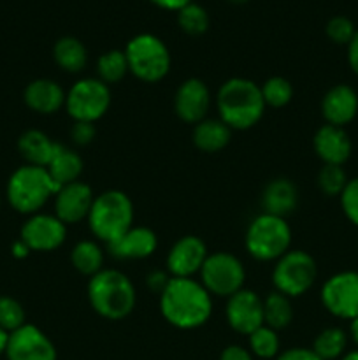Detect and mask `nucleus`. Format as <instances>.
Returning a JSON list of instances; mask_svg holds the SVG:
<instances>
[{
    "instance_id": "6e6552de",
    "label": "nucleus",
    "mask_w": 358,
    "mask_h": 360,
    "mask_svg": "<svg viewBox=\"0 0 358 360\" xmlns=\"http://www.w3.org/2000/svg\"><path fill=\"white\" fill-rule=\"evenodd\" d=\"M270 280L274 290L290 299L302 297L314 287L318 280V266L314 257L304 250H290L274 262Z\"/></svg>"
},
{
    "instance_id": "393cba45",
    "label": "nucleus",
    "mask_w": 358,
    "mask_h": 360,
    "mask_svg": "<svg viewBox=\"0 0 358 360\" xmlns=\"http://www.w3.org/2000/svg\"><path fill=\"white\" fill-rule=\"evenodd\" d=\"M46 169H48L53 181L62 188V186L69 185V183L79 181L81 174H83L84 162L76 150L67 148L65 144L60 143L55 157L51 158V162H49Z\"/></svg>"
},
{
    "instance_id": "2eb2a0df",
    "label": "nucleus",
    "mask_w": 358,
    "mask_h": 360,
    "mask_svg": "<svg viewBox=\"0 0 358 360\" xmlns=\"http://www.w3.org/2000/svg\"><path fill=\"white\" fill-rule=\"evenodd\" d=\"M209 250L199 236H183L174 245L171 246L167 253V273L172 278H193L200 273L204 262H206Z\"/></svg>"
},
{
    "instance_id": "ea45409f",
    "label": "nucleus",
    "mask_w": 358,
    "mask_h": 360,
    "mask_svg": "<svg viewBox=\"0 0 358 360\" xmlns=\"http://www.w3.org/2000/svg\"><path fill=\"white\" fill-rule=\"evenodd\" d=\"M274 360H321L318 355L312 352V348H304V347H295L288 348V350L279 352Z\"/></svg>"
},
{
    "instance_id": "72a5a7b5",
    "label": "nucleus",
    "mask_w": 358,
    "mask_h": 360,
    "mask_svg": "<svg viewBox=\"0 0 358 360\" xmlns=\"http://www.w3.org/2000/svg\"><path fill=\"white\" fill-rule=\"evenodd\" d=\"M347 181L350 178L343 165H323L316 176V185L325 197H340Z\"/></svg>"
},
{
    "instance_id": "a19ab883",
    "label": "nucleus",
    "mask_w": 358,
    "mask_h": 360,
    "mask_svg": "<svg viewBox=\"0 0 358 360\" xmlns=\"http://www.w3.org/2000/svg\"><path fill=\"white\" fill-rule=\"evenodd\" d=\"M220 360H255L251 352L241 345H228L220 354Z\"/></svg>"
},
{
    "instance_id": "f257e3e1",
    "label": "nucleus",
    "mask_w": 358,
    "mask_h": 360,
    "mask_svg": "<svg viewBox=\"0 0 358 360\" xmlns=\"http://www.w3.org/2000/svg\"><path fill=\"white\" fill-rule=\"evenodd\" d=\"M158 308L174 329L195 330L213 316V295L195 278H171L158 295Z\"/></svg>"
},
{
    "instance_id": "49530a36",
    "label": "nucleus",
    "mask_w": 358,
    "mask_h": 360,
    "mask_svg": "<svg viewBox=\"0 0 358 360\" xmlns=\"http://www.w3.org/2000/svg\"><path fill=\"white\" fill-rule=\"evenodd\" d=\"M7 341H9V333H6L4 329H0V357H2V355H6Z\"/></svg>"
},
{
    "instance_id": "a211bd4d",
    "label": "nucleus",
    "mask_w": 358,
    "mask_h": 360,
    "mask_svg": "<svg viewBox=\"0 0 358 360\" xmlns=\"http://www.w3.org/2000/svg\"><path fill=\"white\" fill-rule=\"evenodd\" d=\"M312 150L323 165H344L350 160L353 143L350 134L343 127L325 123L314 132Z\"/></svg>"
},
{
    "instance_id": "f704fd0d",
    "label": "nucleus",
    "mask_w": 358,
    "mask_h": 360,
    "mask_svg": "<svg viewBox=\"0 0 358 360\" xmlns=\"http://www.w3.org/2000/svg\"><path fill=\"white\" fill-rule=\"evenodd\" d=\"M27 323V313L23 304L9 295H0V329L14 333Z\"/></svg>"
},
{
    "instance_id": "f03ea898",
    "label": "nucleus",
    "mask_w": 358,
    "mask_h": 360,
    "mask_svg": "<svg viewBox=\"0 0 358 360\" xmlns=\"http://www.w3.org/2000/svg\"><path fill=\"white\" fill-rule=\"evenodd\" d=\"M218 118L234 132L249 130L263 118V102L260 84L248 77H230L225 81L214 97Z\"/></svg>"
},
{
    "instance_id": "39448f33",
    "label": "nucleus",
    "mask_w": 358,
    "mask_h": 360,
    "mask_svg": "<svg viewBox=\"0 0 358 360\" xmlns=\"http://www.w3.org/2000/svg\"><path fill=\"white\" fill-rule=\"evenodd\" d=\"M133 202L121 190H105L95 195L88 214V229L105 246L125 234L133 225Z\"/></svg>"
},
{
    "instance_id": "473e14b6",
    "label": "nucleus",
    "mask_w": 358,
    "mask_h": 360,
    "mask_svg": "<svg viewBox=\"0 0 358 360\" xmlns=\"http://www.w3.org/2000/svg\"><path fill=\"white\" fill-rule=\"evenodd\" d=\"M260 90L267 108L281 109L290 104L293 98V84L283 76H272L265 79V83L260 84Z\"/></svg>"
},
{
    "instance_id": "c756f323",
    "label": "nucleus",
    "mask_w": 358,
    "mask_h": 360,
    "mask_svg": "<svg viewBox=\"0 0 358 360\" xmlns=\"http://www.w3.org/2000/svg\"><path fill=\"white\" fill-rule=\"evenodd\" d=\"M97 74L98 79L107 86L119 83L128 72V63L123 49H109L102 53L97 60Z\"/></svg>"
},
{
    "instance_id": "79ce46f5",
    "label": "nucleus",
    "mask_w": 358,
    "mask_h": 360,
    "mask_svg": "<svg viewBox=\"0 0 358 360\" xmlns=\"http://www.w3.org/2000/svg\"><path fill=\"white\" fill-rule=\"evenodd\" d=\"M153 6H157L158 9L164 11H172V13H178L183 7L188 6V4L195 2V0H150Z\"/></svg>"
},
{
    "instance_id": "c03bdc74",
    "label": "nucleus",
    "mask_w": 358,
    "mask_h": 360,
    "mask_svg": "<svg viewBox=\"0 0 358 360\" xmlns=\"http://www.w3.org/2000/svg\"><path fill=\"white\" fill-rule=\"evenodd\" d=\"M30 253H32V250L28 248L27 243L21 241V239H16V241H14L13 245H11V255H13L14 259L23 260V259H27V257L30 255Z\"/></svg>"
},
{
    "instance_id": "f8f14e48",
    "label": "nucleus",
    "mask_w": 358,
    "mask_h": 360,
    "mask_svg": "<svg viewBox=\"0 0 358 360\" xmlns=\"http://www.w3.org/2000/svg\"><path fill=\"white\" fill-rule=\"evenodd\" d=\"M20 239L32 252L49 253L62 248L67 239V225L49 213H35L27 218L20 231Z\"/></svg>"
},
{
    "instance_id": "8fccbe9b",
    "label": "nucleus",
    "mask_w": 358,
    "mask_h": 360,
    "mask_svg": "<svg viewBox=\"0 0 358 360\" xmlns=\"http://www.w3.org/2000/svg\"><path fill=\"white\" fill-rule=\"evenodd\" d=\"M0 207H2V199H0Z\"/></svg>"
},
{
    "instance_id": "423d86ee",
    "label": "nucleus",
    "mask_w": 358,
    "mask_h": 360,
    "mask_svg": "<svg viewBox=\"0 0 358 360\" xmlns=\"http://www.w3.org/2000/svg\"><path fill=\"white\" fill-rule=\"evenodd\" d=\"M244 248L258 262H276L291 250L290 224L276 214H256L246 229Z\"/></svg>"
},
{
    "instance_id": "6ab92c4d",
    "label": "nucleus",
    "mask_w": 358,
    "mask_h": 360,
    "mask_svg": "<svg viewBox=\"0 0 358 360\" xmlns=\"http://www.w3.org/2000/svg\"><path fill=\"white\" fill-rule=\"evenodd\" d=\"M158 250V236L144 225H132L116 241L107 245V252L116 260H144Z\"/></svg>"
},
{
    "instance_id": "f3484780",
    "label": "nucleus",
    "mask_w": 358,
    "mask_h": 360,
    "mask_svg": "<svg viewBox=\"0 0 358 360\" xmlns=\"http://www.w3.org/2000/svg\"><path fill=\"white\" fill-rule=\"evenodd\" d=\"M93 200L95 193L90 185L83 181L69 183L55 195V217L67 227L79 224L88 218Z\"/></svg>"
},
{
    "instance_id": "4be33fe9",
    "label": "nucleus",
    "mask_w": 358,
    "mask_h": 360,
    "mask_svg": "<svg viewBox=\"0 0 358 360\" xmlns=\"http://www.w3.org/2000/svg\"><path fill=\"white\" fill-rule=\"evenodd\" d=\"M262 213L276 214V217L286 218L293 214L298 207V188L291 179L274 178L263 186L262 197Z\"/></svg>"
},
{
    "instance_id": "1a4fd4ad",
    "label": "nucleus",
    "mask_w": 358,
    "mask_h": 360,
    "mask_svg": "<svg viewBox=\"0 0 358 360\" xmlns=\"http://www.w3.org/2000/svg\"><path fill=\"white\" fill-rule=\"evenodd\" d=\"M199 278L213 297L228 299L244 288L246 267L234 253L214 252L207 255Z\"/></svg>"
},
{
    "instance_id": "5701e85b",
    "label": "nucleus",
    "mask_w": 358,
    "mask_h": 360,
    "mask_svg": "<svg viewBox=\"0 0 358 360\" xmlns=\"http://www.w3.org/2000/svg\"><path fill=\"white\" fill-rule=\"evenodd\" d=\"M58 146L60 143L53 141L48 134L37 129L25 130L18 137V151L25 164L37 165V167H48Z\"/></svg>"
},
{
    "instance_id": "c85d7f7f",
    "label": "nucleus",
    "mask_w": 358,
    "mask_h": 360,
    "mask_svg": "<svg viewBox=\"0 0 358 360\" xmlns=\"http://www.w3.org/2000/svg\"><path fill=\"white\" fill-rule=\"evenodd\" d=\"M347 333L340 327H326L312 341V352L321 360H339L347 352Z\"/></svg>"
},
{
    "instance_id": "09e8293b",
    "label": "nucleus",
    "mask_w": 358,
    "mask_h": 360,
    "mask_svg": "<svg viewBox=\"0 0 358 360\" xmlns=\"http://www.w3.org/2000/svg\"><path fill=\"white\" fill-rule=\"evenodd\" d=\"M227 2H230V4H235V6H242V4L249 2V0H227Z\"/></svg>"
},
{
    "instance_id": "b1692460",
    "label": "nucleus",
    "mask_w": 358,
    "mask_h": 360,
    "mask_svg": "<svg viewBox=\"0 0 358 360\" xmlns=\"http://www.w3.org/2000/svg\"><path fill=\"white\" fill-rule=\"evenodd\" d=\"M193 144L204 153H218L225 150L232 139V130L220 118H206L193 127Z\"/></svg>"
},
{
    "instance_id": "7ed1b4c3",
    "label": "nucleus",
    "mask_w": 358,
    "mask_h": 360,
    "mask_svg": "<svg viewBox=\"0 0 358 360\" xmlns=\"http://www.w3.org/2000/svg\"><path fill=\"white\" fill-rule=\"evenodd\" d=\"M88 302L91 309L109 322H118L132 315L137 292L132 280L118 269H102L88 280Z\"/></svg>"
},
{
    "instance_id": "c9c22d12",
    "label": "nucleus",
    "mask_w": 358,
    "mask_h": 360,
    "mask_svg": "<svg viewBox=\"0 0 358 360\" xmlns=\"http://www.w3.org/2000/svg\"><path fill=\"white\" fill-rule=\"evenodd\" d=\"M358 28L354 27L353 21L350 20L347 16H332L329 21H326V27H325V34L333 44H339V46H347L351 42V39L354 37Z\"/></svg>"
},
{
    "instance_id": "a878e982",
    "label": "nucleus",
    "mask_w": 358,
    "mask_h": 360,
    "mask_svg": "<svg viewBox=\"0 0 358 360\" xmlns=\"http://www.w3.org/2000/svg\"><path fill=\"white\" fill-rule=\"evenodd\" d=\"M53 60L67 74H79L88 65V49L72 35H63L53 46Z\"/></svg>"
},
{
    "instance_id": "cd10ccee",
    "label": "nucleus",
    "mask_w": 358,
    "mask_h": 360,
    "mask_svg": "<svg viewBox=\"0 0 358 360\" xmlns=\"http://www.w3.org/2000/svg\"><path fill=\"white\" fill-rule=\"evenodd\" d=\"M291 322H293L291 299L277 290L269 292L263 299V326L279 333L286 329Z\"/></svg>"
},
{
    "instance_id": "37998d69",
    "label": "nucleus",
    "mask_w": 358,
    "mask_h": 360,
    "mask_svg": "<svg viewBox=\"0 0 358 360\" xmlns=\"http://www.w3.org/2000/svg\"><path fill=\"white\" fill-rule=\"evenodd\" d=\"M346 48H347V63H350V69L353 70L354 76H358V30Z\"/></svg>"
},
{
    "instance_id": "bb28decb",
    "label": "nucleus",
    "mask_w": 358,
    "mask_h": 360,
    "mask_svg": "<svg viewBox=\"0 0 358 360\" xmlns=\"http://www.w3.org/2000/svg\"><path fill=\"white\" fill-rule=\"evenodd\" d=\"M104 250L95 239H83L70 250V264L83 276H95L104 269Z\"/></svg>"
},
{
    "instance_id": "2f4dec72",
    "label": "nucleus",
    "mask_w": 358,
    "mask_h": 360,
    "mask_svg": "<svg viewBox=\"0 0 358 360\" xmlns=\"http://www.w3.org/2000/svg\"><path fill=\"white\" fill-rule=\"evenodd\" d=\"M178 27L192 37H200L209 30V13L200 4L192 2L178 11Z\"/></svg>"
},
{
    "instance_id": "9b49d317",
    "label": "nucleus",
    "mask_w": 358,
    "mask_h": 360,
    "mask_svg": "<svg viewBox=\"0 0 358 360\" xmlns=\"http://www.w3.org/2000/svg\"><path fill=\"white\" fill-rule=\"evenodd\" d=\"M319 299L326 311L340 320L358 319V271H340L323 283Z\"/></svg>"
},
{
    "instance_id": "9d476101",
    "label": "nucleus",
    "mask_w": 358,
    "mask_h": 360,
    "mask_svg": "<svg viewBox=\"0 0 358 360\" xmlns=\"http://www.w3.org/2000/svg\"><path fill=\"white\" fill-rule=\"evenodd\" d=\"M111 86L98 77H81L67 91L65 109L74 122L97 123L111 108Z\"/></svg>"
},
{
    "instance_id": "ddd939ff",
    "label": "nucleus",
    "mask_w": 358,
    "mask_h": 360,
    "mask_svg": "<svg viewBox=\"0 0 358 360\" xmlns=\"http://www.w3.org/2000/svg\"><path fill=\"white\" fill-rule=\"evenodd\" d=\"M7 360H58L51 338L34 323H25L9 334L6 350Z\"/></svg>"
},
{
    "instance_id": "412c9836",
    "label": "nucleus",
    "mask_w": 358,
    "mask_h": 360,
    "mask_svg": "<svg viewBox=\"0 0 358 360\" xmlns=\"http://www.w3.org/2000/svg\"><path fill=\"white\" fill-rule=\"evenodd\" d=\"M67 91L62 84L49 77H39L30 81L23 91V101L30 111L42 116L56 115L60 109L65 108Z\"/></svg>"
},
{
    "instance_id": "58836bf2",
    "label": "nucleus",
    "mask_w": 358,
    "mask_h": 360,
    "mask_svg": "<svg viewBox=\"0 0 358 360\" xmlns=\"http://www.w3.org/2000/svg\"><path fill=\"white\" fill-rule=\"evenodd\" d=\"M171 278L172 276L167 273V269H154L146 276V287L157 295H160L168 285Z\"/></svg>"
},
{
    "instance_id": "a18cd8bd",
    "label": "nucleus",
    "mask_w": 358,
    "mask_h": 360,
    "mask_svg": "<svg viewBox=\"0 0 358 360\" xmlns=\"http://www.w3.org/2000/svg\"><path fill=\"white\" fill-rule=\"evenodd\" d=\"M347 336L351 338V341H353L358 348V319L351 320L350 322V330H347Z\"/></svg>"
},
{
    "instance_id": "e433bc0d",
    "label": "nucleus",
    "mask_w": 358,
    "mask_h": 360,
    "mask_svg": "<svg viewBox=\"0 0 358 360\" xmlns=\"http://www.w3.org/2000/svg\"><path fill=\"white\" fill-rule=\"evenodd\" d=\"M340 210H343L344 217L358 227V178H353L347 181L346 188L340 193Z\"/></svg>"
},
{
    "instance_id": "dca6fc26",
    "label": "nucleus",
    "mask_w": 358,
    "mask_h": 360,
    "mask_svg": "<svg viewBox=\"0 0 358 360\" xmlns=\"http://www.w3.org/2000/svg\"><path fill=\"white\" fill-rule=\"evenodd\" d=\"M213 95L209 86L199 77H188L179 84L174 95V112L181 122L195 127L207 118Z\"/></svg>"
},
{
    "instance_id": "de8ad7c7",
    "label": "nucleus",
    "mask_w": 358,
    "mask_h": 360,
    "mask_svg": "<svg viewBox=\"0 0 358 360\" xmlns=\"http://www.w3.org/2000/svg\"><path fill=\"white\" fill-rule=\"evenodd\" d=\"M339 360H358V348L357 350H350L343 355Z\"/></svg>"
},
{
    "instance_id": "aec40b11",
    "label": "nucleus",
    "mask_w": 358,
    "mask_h": 360,
    "mask_svg": "<svg viewBox=\"0 0 358 360\" xmlns=\"http://www.w3.org/2000/svg\"><path fill=\"white\" fill-rule=\"evenodd\" d=\"M358 115V94L350 84H336L321 98V116L325 123L346 127Z\"/></svg>"
},
{
    "instance_id": "4468645a",
    "label": "nucleus",
    "mask_w": 358,
    "mask_h": 360,
    "mask_svg": "<svg viewBox=\"0 0 358 360\" xmlns=\"http://www.w3.org/2000/svg\"><path fill=\"white\" fill-rule=\"evenodd\" d=\"M225 319L234 333L249 336L263 326V299L255 290L242 288L227 299Z\"/></svg>"
},
{
    "instance_id": "20e7f679",
    "label": "nucleus",
    "mask_w": 358,
    "mask_h": 360,
    "mask_svg": "<svg viewBox=\"0 0 358 360\" xmlns=\"http://www.w3.org/2000/svg\"><path fill=\"white\" fill-rule=\"evenodd\" d=\"M60 186L53 181L48 169L23 164L7 179L6 197L16 213L32 217L55 199Z\"/></svg>"
},
{
    "instance_id": "0eeeda50",
    "label": "nucleus",
    "mask_w": 358,
    "mask_h": 360,
    "mask_svg": "<svg viewBox=\"0 0 358 360\" xmlns=\"http://www.w3.org/2000/svg\"><path fill=\"white\" fill-rule=\"evenodd\" d=\"M123 51L128 63V72L142 83H160L171 72V51L158 35L147 32L133 35Z\"/></svg>"
},
{
    "instance_id": "7c9ffc66",
    "label": "nucleus",
    "mask_w": 358,
    "mask_h": 360,
    "mask_svg": "<svg viewBox=\"0 0 358 360\" xmlns=\"http://www.w3.org/2000/svg\"><path fill=\"white\" fill-rule=\"evenodd\" d=\"M248 350L256 359L274 360L281 352L279 333L267 326L258 327L248 336Z\"/></svg>"
},
{
    "instance_id": "4c0bfd02",
    "label": "nucleus",
    "mask_w": 358,
    "mask_h": 360,
    "mask_svg": "<svg viewBox=\"0 0 358 360\" xmlns=\"http://www.w3.org/2000/svg\"><path fill=\"white\" fill-rule=\"evenodd\" d=\"M95 136H97V129L95 123L88 122H74L72 129H70V137L76 146H88L93 143Z\"/></svg>"
}]
</instances>
